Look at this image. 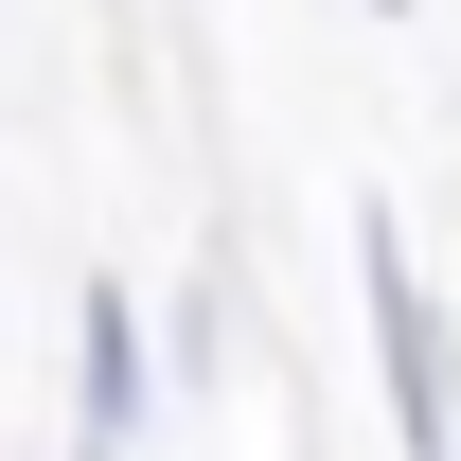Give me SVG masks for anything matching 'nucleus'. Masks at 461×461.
Returning a JSON list of instances; mask_svg holds the SVG:
<instances>
[{
	"label": "nucleus",
	"mask_w": 461,
	"mask_h": 461,
	"mask_svg": "<svg viewBox=\"0 0 461 461\" xmlns=\"http://www.w3.org/2000/svg\"><path fill=\"white\" fill-rule=\"evenodd\" d=\"M355 302H373V373H391V461H461V338H444L391 213L355 230Z\"/></svg>",
	"instance_id": "nucleus-1"
},
{
	"label": "nucleus",
	"mask_w": 461,
	"mask_h": 461,
	"mask_svg": "<svg viewBox=\"0 0 461 461\" xmlns=\"http://www.w3.org/2000/svg\"><path fill=\"white\" fill-rule=\"evenodd\" d=\"M142 426H160V338H142V302L89 267V285H71V444L142 461Z\"/></svg>",
	"instance_id": "nucleus-2"
},
{
	"label": "nucleus",
	"mask_w": 461,
	"mask_h": 461,
	"mask_svg": "<svg viewBox=\"0 0 461 461\" xmlns=\"http://www.w3.org/2000/svg\"><path fill=\"white\" fill-rule=\"evenodd\" d=\"M373 18H408V0H373Z\"/></svg>",
	"instance_id": "nucleus-3"
},
{
	"label": "nucleus",
	"mask_w": 461,
	"mask_h": 461,
	"mask_svg": "<svg viewBox=\"0 0 461 461\" xmlns=\"http://www.w3.org/2000/svg\"><path fill=\"white\" fill-rule=\"evenodd\" d=\"M71 461H107V444H71Z\"/></svg>",
	"instance_id": "nucleus-4"
}]
</instances>
